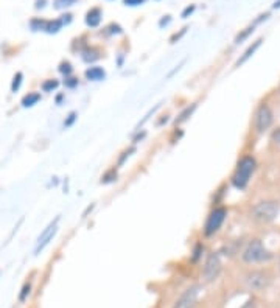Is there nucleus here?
Listing matches in <instances>:
<instances>
[{
  "label": "nucleus",
  "mask_w": 280,
  "mask_h": 308,
  "mask_svg": "<svg viewBox=\"0 0 280 308\" xmlns=\"http://www.w3.org/2000/svg\"><path fill=\"white\" fill-rule=\"evenodd\" d=\"M255 168H257V162H255L252 156L242 157L240 162L237 163L234 176H232V184H234V187L238 188V190L246 188V185L249 184L251 176L254 175Z\"/></svg>",
  "instance_id": "f257e3e1"
},
{
  "label": "nucleus",
  "mask_w": 280,
  "mask_h": 308,
  "mask_svg": "<svg viewBox=\"0 0 280 308\" xmlns=\"http://www.w3.org/2000/svg\"><path fill=\"white\" fill-rule=\"evenodd\" d=\"M243 260L246 263H261V262H268V260L273 258V254L263 246V243L260 240H252L247 243V246L244 248L243 254H242Z\"/></svg>",
  "instance_id": "f03ea898"
},
{
  "label": "nucleus",
  "mask_w": 280,
  "mask_h": 308,
  "mask_svg": "<svg viewBox=\"0 0 280 308\" xmlns=\"http://www.w3.org/2000/svg\"><path fill=\"white\" fill-rule=\"evenodd\" d=\"M279 213V204L274 201H261L254 205L252 218L259 223H271Z\"/></svg>",
  "instance_id": "7ed1b4c3"
},
{
  "label": "nucleus",
  "mask_w": 280,
  "mask_h": 308,
  "mask_svg": "<svg viewBox=\"0 0 280 308\" xmlns=\"http://www.w3.org/2000/svg\"><path fill=\"white\" fill-rule=\"evenodd\" d=\"M227 217V210L224 209V207H217V209H213L210 212V215L207 217V221H205V226H204V234L207 236H212L217 234L223 223H224V219H226Z\"/></svg>",
  "instance_id": "20e7f679"
},
{
  "label": "nucleus",
  "mask_w": 280,
  "mask_h": 308,
  "mask_svg": "<svg viewBox=\"0 0 280 308\" xmlns=\"http://www.w3.org/2000/svg\"><path fill=\"white\" fill-rule=\"evenodd\" d=\"M273 122H274L273 110H271V108L266 105V103H263V105H260L257 108V110H255V115H254L255 129H257L259 132L266 131V129H269V126L273 125Z\"/></svg>",
  "instance_id": "39448f33"
},
{
  "label": "nucleus",
  "mask_w": 280,
  "mask_h": 308,
  "mask_svg": "<svg viewBox=\"0 0 280 308\" xmlns=\"http://www.w3.org/2000/svg\"><path fill=\"white\" fill-rule=\"evenodd\" d=\"M220 272H221V260H220V255L217 254V252H212V254H209V257H207L205 263H204L203 279L205 282H213V280L218 279Z\"/></svg>",
  "instance_id": "423d86ee"
},
{
  "label": "nucleus",
  "mask_w": 280,
  "mask_h": 308,
  "mask_svg": "<svg viewBox=\"0 0 280 308\" xmlns=\"http://www.w3.org/2000/svg\"><path fill=\"white\" fill-rule=\"evenodd\" d=\"M269 274L265 271H251L246 274L244 283L252 291H261L269 285Z\"/></svg>",
  "instance_id": "0eeeda50"
},
{
  "label": "nucleus",
  "mask_w": 280,
  "mask_h": 308,
  "mask_svg": "<svg viewBox=\"0 0 280 308\" xmlns=\"http://www.w3.org/2000/svg\"><path fill=\"white\" fill-rule=\"evenodd\" d=\"M199 293H201V287H199V285L190 287L188 290H186L179 296L178 301L174 302L173 308H191L196 304V299H198Z\"/></svg>",
  "instance_id": "6e6552de"
},
{
  "label": "nucleus",
  "mask_w": 280,
  "mask_h": 308,
  "mask_svg": "<svg viewBox=\"0 0 280 308\" xmlns=\"http://www.w3.org/2000/svg\"><path fill=\"white\" fill-rule=\"evenodd\" d=\"M58 221H59V217H58V218H55V221H52V223L42 231V234L39 235L37 243H36L35 254H39V252H41V251L47 246V244H49V243L53 240L55 234L58 232Z\"/></svg>",
  "instance_id": "1a4fd4ad"
},
{
  "label": "nucleus",
  "mask_w": 280,
  "mask_h": 308,
  "mask_svg": "<svg viewBox=\"0 0 280 308\" xmlns=\"http://www.w3.org/2000/svg\"><path fill=\"white\" fill-rule=\"evenodd\" d=\"M101 18H103V13H101L100 8H92V10L86 14V23H87L89 27L95 28V27H98V25H100Z\"/></svg>",
  "instance_id": "9d476101"
},
{
  "label": "nucleus",
  "mask_w": 280,
  "mask_h": 308,
  "mask_svg": "<svg viewBox=\"0 0 280 308\" xmlns=\"http://www.w3.org/2000/svg\"><path fill=\"white\" fill-rule=\"evenodd\" d=\"M86 78L87 80H91V81H100V80H103V78L106 76V72L105 70H103L101 67H89L86 70Z\"/></svg>",
  "instance_id": "9b49d317"
},
{
  "label": "nucleus",
  "mask_w": 280,
  "mask_h": 308,
  "mask_svg": "<svg viewBox=\"0 0 280 308\" xmlns=\"http://www.w3.org/2000/svg\"><path fill=\"white\" fill-rule=\"evenodd\" d=\"M260 45H261V39H259V41H255L254 44H251L249 47H247V50L243 53V56H242V58H240V59L237 61V64H235V66L238 67V66L244 64V62H246L247 59H249V58L252 56V54H254L255 52H257V49H259Z\"/></svg>",
  "instance_id": "f8f14e48"
},
{
  "label": "nucleus",
  "mask_w": 280,
  "mask_h": 308,
  "mask_svg": "<svg viewBox=\"0 0 280 308\" xmlns=\"http://www.w3.org/2000/svg\"><path fill=\"white\" fill-rule=\"evenodd\" d=\"M196 108H198L196 103H193V105H191V106H187V108L184 109L182 112L178 115V118H176V120H174V123H176V125H181V123H184V122H187L188 118H190L191 115H193V112L196 110Z\"/></svg>",
  "instance_id": "ddd939ff"
},
{
  "label": "nucleus",
  "mask_w": 280,
  "mask_h": 308,
  "mask_svg": "<svg viewBox=\"0 0 280 308\" xmlns=\"http://www.w3.org/2000/svg\"><path fill=\"white\" fill-rule=\"evenodd\" d=\"M39 100H41V93L37 92H28L25 97L22 98V106L23 108H31L39 103Z\"/></svg>",
  "instance_id": "4468645a"
},
{
  "label": "nucleus",
  "mask_w": 280,
  "mask_h": 308,
  "mask_svg": "<svg viewBox=\"0 0 280 308\" xmlns=\"http://www.w3.org/2000/svg\"><path fill=\"white\" fill-rule=\"evenodd\" d=\"M62 20L61 19H55V20H47V25H45V31L47 33H50V35H53V33H58V31L62 28Z\"/></svg>",
  "instance_id": "2eb2a0df"
},
{
  "label": "nucleus",
  "mask_w": 280,
  "mask_h": 308,
  "mask_svg": "<svg viewBox=\"0 0 280 308\" xmlns=\"http://www.w3.org/2000/svg\"><path fill=\"white\" fill-rule=\"evenodd\" d=\"M30 293H31V282H25L22 287L20 294H19V302H25L30 296Z\"/></svg>",
  "instance_id": "dca6fc26"
},
{
  "label": "nucleus",
  "mask_w": 280,
  "mask_h": 308,
  "mask_svg": "<svg viewBox=\"0 0 280 308\" xmlns=\"http://www.w3.org/2000/svg\"><path fill=\"white\" fill-rule=\"evenodd\" d=\"M98 58H100L98 52H97V50H93V49L86 50V52L83 53V59H84L86 62H93V61H97Z\"/></svg>",
  "instance_id": "f3484780"
},
{
  "label": "nucleus",
  "mask_w": 280,
  "mask_h": 308,
  "mask_svg": "<svg viewBox=\"0 0 280 308\" xmlns=\"http://www.w3.org/2000/svg\"><path fill=\"white\" fill-rule=\"evenodd\" d=\"M45 25H47V20L44 19H33L30 22V27L31 30H35V31H45Z\"/></svg>",
  "instance_id": "a211bd4d"
},
{
  "label": "nucleus",
  "mask_w": 280,
  "mask_h": 308,
  "mask_svg": "<svg viewBox=\"0 0 280 308\" xmlns=\"http://www.w3.org/2000/svg\"><path fill=\"white\" fill-rule=\"evenodd\" d=\"M203 252H204V244H201V243H198L196 246L193 248V255H191V262H198L199 258L203 257Z\"/></svg>",
  "instance_id": "6ab92c4d"
},
{
  "label": "nucleus",
  "mask_w": 280,
  "mask_h": 308,
  "mask_svg": "<svg viewBox=\"0 0 280 308\" xmlns=\"http://www.w3.org/2000/svg\"><path fill=\"white\" fill-rule=\"evenodd\" d=\"M58 86H59V83L56 80H47V81L42 83V91L44 92H53Z\"/></svg>",
  "instance_id": "aec40b11"
},
{
  "label": "nucleus",
  "mask_w": 280,
  "mask_h": 308,
  "mask_svg": "<svg viewBox=\"0 0 280 308\" xmlns=\"http://www.w3.org/2000/svg\"><path fill=\"white\" fill-rule=\"evenodd\" d=\"M78 0H55V8L58 10H64V8H69L72 5H75Z\"/></svg>",
  "instance_id": "412c9836"
},
{
  "label": "nucleus",
  "mask_w": 280,
  "mask_h": 308,
  "mask_svg": "<svg viewBox=\"0 0 280 308\" xmlns=\"http://www.w3.org/2000/svg\"><path fill=\"white\" fill-rule=\"evenodd\" d=\"M22 78H23V75H22L20 72H18V73L14 75V78H13V83H11V91H13V92L19 91L20 84H22Z\"/></svg>",
  "instance_id": "4be33fe9"
},
{
  "label": "nucleus",
  "mask_w": 280,
  "mask_h": 308,
  "mask_svg": "<svg viewBox=\"0 0 280 308\" xmlns=\"http://www.w3.org/2000/svg\"><path fill=\"white\" fill-rule=\"evenodd\" d=\"M254 28H255V25H251L249 28H246V30L243 31V33H242V35H238V36H237V39H235V42H237V44H240V42H243V41H244V39H246L247 36H249L251 33H254Z\"/></svg>",
  "instance_id": "5701e85b"
},
{
  "label": "nucleus",
  "mask_w": 280,
  "mask_h": 308,
  "mask_svg": "<svg viewBox=\"0 0 280 308\" xmlns=\"http://www.w3.org/2000/svg\"><path fill=\"white\" fill-rule=\"evenodd\" d=\"M117 178V171L115 170H111V171H108L105 176L101 178V182H112V181H114Z\"/></svg>",
  "instance_id": "b1692460"
},
{
  "label": "nucleus",
  "mask_w": 280,
  "mask_h": 308,
  "mask_svg": "<svg viewBox=\"0 0 280 308\" xmlns=\"http://www.w3.org/2000/svg\"><path fill=\"white\" fill-rule=\"evenodd\" d=\"M59 72H61V73H64L66 76H69L72 72H74V69H72L70 62H62V64L59 66Z\"/></svg>",
  "instance_id": "393cba45"
},
{
  "label": "nucleus",
  "mask_w": 280,
  "mask_h": 308,
  "mask_svg": "<svg viewBox=\"0 0 280 308\" xmlns=\"http://www.w3.org/2000/svg\"><path fill=\"white\" fill-rule=\"evenodd\" d=\"M64 84H66V88L74 89V88H76V86H78V80H76V78H74V76H66V81H64Z\"/></svg>",
  "instance_id": "a878e982"
},
{
  "label": "nucleus",
  "mask_w": 280,
  "mask_h": 308,
  "mask_svg": "<svg viewBox=\"0 0 280 308\" xmlns=\"http://www.w3.org/2000/svg\"><path fill=\"white\" fill-rule=\"evenodd\" d=\"M75 120H76V112H70L69 114V118L66 122H64V126H66V128H69V126H72L75 123Z\"/></svg>",
  "instance_id": "bb28decb"
},
{
  "label": "nucleus",
  "mask_w": 280,
  "mask_h": 308,
  "mask_svg": "<svg viewBox=\"0 0 280 308\" xmlns=\"http://www.w3.org/2000/svg\"><path fill=\"white\" fill-rule=\"evenodd\" d=\"M131 153H134V148H130V149H128V151H125V153H123V156L120 157V161H118V165H122V163L125 162L126 157H130V156H131Z\"/></svg>",
  "instance_id": "cd10ccee"
},
{
  "label": "nucleus",
  "mask_w": 280,
  "mask_h": 308,
  "mask_svg": "<svg viewBox=\"0 0 280 308\" xmlns=\"http://www.w3.org/2000/svg\"><path fill=\"white\" fill-rule=\"evenodd\" d=\"M145 0H125V5L128 6H137V5H142Z\"/></svg>",
  "instance_id": "c85d7f7f"
},
{
  "label": "nucleus",
  "mask_w": 280,
  "mask_h": 308,
  "mask_svg": "<svg viewBox=\"0 0 280 308\" xmlns=\"http://www.w3.org/2000/svg\"><path fill=\"white\" fill-rule=\"evenodd\" d=\"M195 11V5H191V6H187L186 10L182 11V18H188V16Z\"/></svg>",
  "instance_id": "c756f323"
},
{
  "label": "nucleus",
  "mask_w": 280,
  "mask_h": 308,
  "mask_svg": "<svg viewBox=\"0 0 280 308\" xmlns=\"http://www.w3.org/2000/svg\"><path fill=\"white\" fill-rule=\"evenodd\" d=\"M255 307H257V302H255V299H249V301H247L246 304H243L242 308H255Z\"/></svg>",
  "instance_id": "7c9ffc66"
},
{
  "label": "nucleus",
  "mask_w": 280,
  "mask_h": 308,
  "mask_svg": "<svg viewBox=\"0 0 280 308\" xmlns=\"http://www.w3.org/2000/svg\"><path fill=\"white\" fill-rule=\"evenodd\" d=\"M273 140L276 142L277 145H280V129H277V131L273 132Z\"/></svg>",
  "instance_id": "2f4dec72"
},
{
  "label": "nucleus",
  "mask_w": 280,
  "mask_h": 308,
  "mask_svg": "<svg viewBox=\"0 0 280 308\" xmlns=\"http://www.w3.org/2000/svg\"><path fill=\"white\" fill-rule=\"evenodd\" d=\"M165 18H167V19H162L161 22H159V25H161V27H164V25H168V23L171 22V18H170V16H165Z\"/></svg>",
  "instance_id": "473e14b6"
},
{
  "label": "nucleus",
  "mask_w": 280,
  "mask_h": 308,
  "mask_svg": "<svg viewBox=\"0 0 280 308\" xmlns=\"http://www.w3.org/2000/svg\"><path fill=\"white\" fill-rule=\"evenodd\" d=\"M45 2H47V0H37V2H36V8H37V10H39V8H44L45 6L44 5Z\"/></svg>",
  "instance_id": "72a5a7b5"
},
{
  "label": "nucleus",
  "mask_w": 280,
  "mask_h": 308,
  "mask_svg": "<svg viewBox=\"0 0 280 308\" xmlns=\"http://www.w3.org/2000/svg\"><path fill=\"white\" fill-rule=\"evenodd\" d=\"M273 8H280V0H276L274 5H273Z\"/></svg>",
  "instance_id": "f704fd0d"
}]
</instances>
